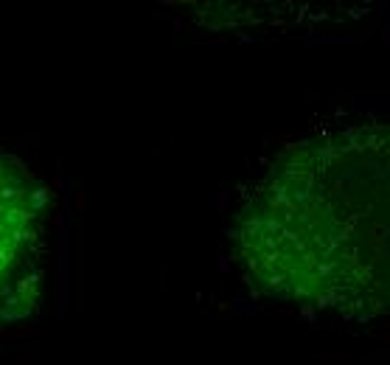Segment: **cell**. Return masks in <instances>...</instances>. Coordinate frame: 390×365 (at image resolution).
<instances>
[{
  "label": "cell",
  "instance_id": "cell-1",
  "mask_svg": "<svg viewBox=\"0 0 390 365\" xmlns=\"http://www.w3.org/2000/svg\"><path fill=\"white\" fill-rule=\"evenodd\" d=\"M42 253V194L14 160L0 155V326L20 315Z\"/></svg>",
  "mask_w": 390,
  "mask_h": 365
}]
</instances>
